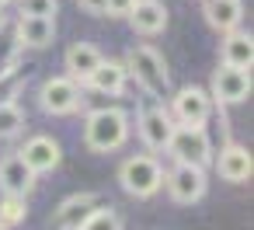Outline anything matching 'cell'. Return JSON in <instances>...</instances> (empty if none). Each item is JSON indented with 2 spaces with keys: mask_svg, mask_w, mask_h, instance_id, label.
<instances>
[{
  "mask_svg": "<svg viewBox=\"0 0 254 230\" xmlns=\"http://www.w3.org/2000/svg\"><path fill=\"white\" fill-rule=\"evenodd\" d=\"M129 140V115L122 108H94L84 122V143L94 153H112Z\"/></svg>",
  "mask_w": 254,
  "mask_h": 230,
  "instance_id": "cell-1",
  "label": "cell"
},
{
  "mask_svg": "<svg viewBox=\"0 0 254 230\" xmlns=\"http://www.w3.org/2000/svg\"><path fill=\"white\" fill-rule=\"evenodd\" d=\"M126 74L153 98H160L167 87H171V70H167V60L153 49V46H132L126 53Z\"/></svg>",
  "mask_w": 254,
  "mask_h": 230,
  "instance_id": "cell-2",
  "label": "cell"
},
{
  "mask_svg": "<svg viewBox=\"0 0 254 230\" xmlns=\"http://www.w3.org/2000/svg\"><path fill=\"white\" fill-rule=\"evenodd\" d=\"M119 185L132 199H150L164 188V167L153 153H132L119 167Z\"/></svg>",
  "mask_w": 254,
  "mask_h": 230,
  "instance_id": "cell-3",
  "label": "cell"
},
{
  "mask_svg": "<svg viewBox=\"0 0 254 230\" xmlns=\"http://www.w3.org/2000/svg\"><path fill=\"white\" fill-rule=\"evenodd\" d=\"M164 153H171L174 164H191V167L212 164V143L205 136V126H174Z\"/></svg>",
  "mask_w": 254,
  "mask_h": 230,
  "instance_id": "cell-4",
  "label": "cell"
},
{
  "mask_svg": "<svg viewBox=\"0 0 254 230\" xmlns=\"http://www.w3.org/2000/svg\"><path fill=\"white\" fill-rule=\"evenodd\" d=\"M164 185H167V195L171 202L178 206H195L205 188H209V178H205V167H191V164H174L171 171H164Z\"/></svg>",
  "mask_w": 254,
  "mask_h": 230,
  "instance_id": "cell-5",
  "label": "cell"
},
{
  "mask_svg": "<svg viewBox=\"0 0 254 230\" xmlns=\"http://www.w3.org/2000/svg\"><path fill=\"white\" fill-rule=\"evenodd\" d=\"M167 112H171L174 126H205L209 115H212V98H209L205 87L188 84V87H181V91L171 98V108H167Z\"/></svg>",
  "mask_w": 254,
  "mask_h": 230,
  "instance_id": "cell-6",
  "label": "cell"
},
{
  "mask_svg": "<svg viewBox=\"0 0 254 230\" xmlns=\"http://www.w3.org/2000/svg\"><path fill=\"white\" fill-rule=\"evenodd\" d=\"M209 98L212 105H240L251 98V70H237V67H216L212 84H209Z\"/></svg>",
  "mask_w": 254,
  "mask_h": 230,
  "instance_id": "cell-7",
  "label": "cell"
},
{
  "mask_svg": "<svg viewBox=\"0 0 254 230\" xmlns=\"http://www.w3.org/2000/svg\"><path fill=\"white\" fill-rule=\"evenodd\" d=\"M136 126H139V140H143L146 150H153V153H164V150H167L171 133H174V119H171V112H167L164 105L143 108L139 119H136Z\"/></svg>",
  "mask_w": 254,
  "mask_h": 230,
  "instance_id": "cell-8",
  "label": "cell"
},
{
  "mask_svg": "<svg viewBox=\"0 0 254 230\" xmlns=\"http://www.w3.org/2000/svg\"><path fill=\"white\" fill-rule=\"evenodd\" d=\"M39 101L49 115H70L80 108V84H73L70 77H49L39 91Z\"/></svg>",
  "mask_w": 254,
  "mask_h": 230,
  "instance_id": "cell-9",
  "label": "cell"
},
{
  "mask_svg": "<svg viewBox=\"0 0 254 230\" xmlns=\"http://www.w3.org/2000/svg\"><path fill=\"white\" fill-rule=\"evenodd\" d=\"M101 60H105V53H101L94 42L77 39V42H70V46H66L63 67H66V77H70L73 84H87V77L98 70V63H101Z\"/></svg>",
  "mask_w": 254,
  "mask_h": 230,
  "instance_id": "cell-10",
  "label": "cell"
},
{
  "mask_svg": "<svg viewBox=\"0 0 254 230\" xmlns=\"http://www.w3.org/2000/svg\"><path fill=\"white\" fill-rule=\"evenodd\" d=\"M18 157H21L35 174H46V171L60 167V160H63V147H60V140H53V136H32V140L21 147Z\"/></svg>",
  "mask_w": 254,
  "mask_h": 230,
  "instance_id": "cell-11",
  "label": "cell"
},
{
  "mask_svg": "<svg viewBox=\"0 0 254 230\" xmlns=\"http://www.w3.org/2000/svg\"><path fill=\"white\" fill-rule=\"evenodd\" d=\"M216 171H219V178L230 181V185H244V181H251V171H254L251 150L240 147V143H226V147L219 150V157H216Z\"/></svg>",
  "mask_w": 254,
  "mask_h": 230,
  "instance_id": "cell-12",
  "label": "cell"
},
{
  "mask_svg": "<svg viewBox=\"0 0 254 230\" xmlns=\"http://www.w3.org/2000/svg\"><path fill=\"white\" fill-rule=\"evenodd\" d=\"M35 171L18 157V153H11V157H4L0 160V192L4 195H21V199H28V192L35 188Z\"/></svg>",
  "mask_w": 254,
  "mask_h": 230,
  "instance_id": "cell-13",
  "label": "cell"
},
{
  "mask_svg": "<svg viewBox=\"0 0 254 230\" xmlns=\"http://www.w3.org/2000/svg\"><path fill=\"white\" fill-rule=\"evenodd\" d=\"M94 209H98V195H94V192H77V195H66V199L56 206L53 223H56V230H77Z\"/></svg>",
  "mask_w": 254,
  "mask_h": 230,
  "instance_id": "cell-14",
  "label": "cell"
},
{
  "mask_svg": "<svg viewBox=\"0 0 254 230\" xmlns=\"http://www.w3.org/2000/svg\"><path fill=\"white\" fill-rule=\"evenodd\" d=\"M202 18L212 32H237L244 21V0H202Z\"/></svg>",
  "mask_w": 254,
  "mask_h": 230,
  "instance_id": "cell-15",
  "label": "cell"
},
{
  "mask_svg": "<svg viewBox=\"0 0 254 230\" xmlns=\"http://www.w3.org/2000/svg\"><path fill=\"white\" fill-rule=\"evenodd\" d=\"M129 25L136 35L143 39H153L167 28V7L160 4V0H136V7L129 14Z\"/></svg>",
  "mask_w": 254,
  "mask_h": 230,
  "instance_id": "cell-16",
  "label": "cell"
},
{
  "mask_svg": "<svg viewBox=\"0 0 254 230\" xmlns=\"http://www.w3.org/2000/svg\"><path fill=\"white\" fill-rule=\"evenodd\" d=\"M129 84V74H126V63L122 60H101L98 70L87 77V87L98 91V94H108V98H119Z\"/></svg>",
  "mask_w": 254,
  "mask_h": 230,
  "instance_id": "cell-17",
  "label": "cell"
},
{
  "mask_svg": "<svg viewBox=\"0 0 254 230\" xmlns=\"http://www.w3.org/2000/svg\"><path fill=\"white\" fill-rule=\"evenodd\" d=\"M14 32H18V46L46 49L56 39V18H28V14H18V28Z\"/></svg>",
  "mask_w": 254,
  "mask_h": 230,
  "instance_id": "cell-18",
  "label": "cell"
},
{
  "mask_svg": "<svg viewBox=\"0 0 254 230\" xmlns=\"http://www.w3.org/2000/svg\"><path fill=\"white\" fill-rule=\"evenodd\" d=\"M254 63V39L247 32H226L223 39V67H237V70H251Z\"/></svg>",
  "mask_w": 254,
  "mask_h": 230,
  "instance_id": "cell-19",
  "label": "cell"
},
{
  "mask_svg": "<svg viewBox=\"0 0 254 230\" xmlns=\"http://www.w3.org/2000/svg\"><path fill=\"white\" fill-rule=\"evenodd\" d=\"M21 129H25V108L14 98H4L0 101V140H14L21 136Z\"/></svg>",
  "mask_w": 254,
  "mask_h": 230,
  "instance_id": "cell-20",
  "label": "cell"
},
{
  "mask_svg": "<svg viewBox=\"0 0 254 230\" xmlns=\"http://www.w3.org/2000/svg\"><path fill=\"white\" fill-rule=\"evenodd\" d=\"M77 230H122V216L115 209H108V206H98Z\"/></svg>",
  "mask_w": 254,
  "mask_h": 230,
  "instance_id": "cell-21",
  "label": "cell"
},
{
  "mask_svg": "<svg viewBox=\"0 0 254 230\" xmlns=\"http://www.w3.org/2000/svg\"><path fill=\"white\" fill-rule=\"evenodd\" d=\"M25 216H28V202L21 195H4L0 199V223L4 227H18Z\"/></svg>",
  "mask_w": 254,
  "mask_h": 230,
  "instance_id": "cell-22",
  "label": "cell"
},
{
  "mask_svg": "<svg viewBox=\"0 0 254 230\" xmlns=\"http://www.w3.org/2000/svg\"><path fill=\"white\" fill-rule=\"evenodd\" d=\"M18 11L28 18H56V0H18Z\"/></svg>",
  "mask_w": 254,
  "mask_h": 230,
  "instance_id": "cell-23",
  "label": "cell"
},
{
  "mask_svg": "<svg viewBox=\"0 0 254 230\" xmlns=\"http://www.w3.org/2000/svg\"><path fill=\"white\" fill-rule=\"evenodd\" d=\"M136 0H105V18H129Z\"/></svg>",
  "mask_w": 254,
  "mask_h": 230,
  "instance_id": "cell-24",
  "label": "cell"
},
{
  "mask_svg": "<svg viewBox=\"0 0 254 230\" xmlns=\"http://www.w3.org/2000/svg\"><path fill=\"white\" fill-rule=\"evenodd\" d=\"M77 7L84 14H94V18H105V0H77Z\"/></svg>",
  "mask_w": 254,
  "mask_h": 230,
  "instance_id": "cell-25",
  "label": "cell"
},
{
  "mask_svg": "<svg viewBox=\"0 0 254 230\" xmlns=\"http://www.w3.org/2000/svg\"><path fill=\"white\" fill-rule=\"evenodd\" d=\"M7 4H11V0H0V7H7Z\"/></svg>",
  "mask_w": 254,
  "mask_h": 230,
  "instance_id": "cell-26",
  "label": "cell"
},
{
  "mask_svg": "<svg viewBox=\"0 0 254 230\" xmlns=\"http://www.w3.org/2000/svg\"><path fill=\"white\" fill-rule=\"evenodd\" d=\"M0 230H7V227H4V223H0Z\"/></svg>",
  "mask_w": 254,
  "mask_h": 230,
  "instance_id": "cell-27",
  "label": "cell"
}]
</instances>
